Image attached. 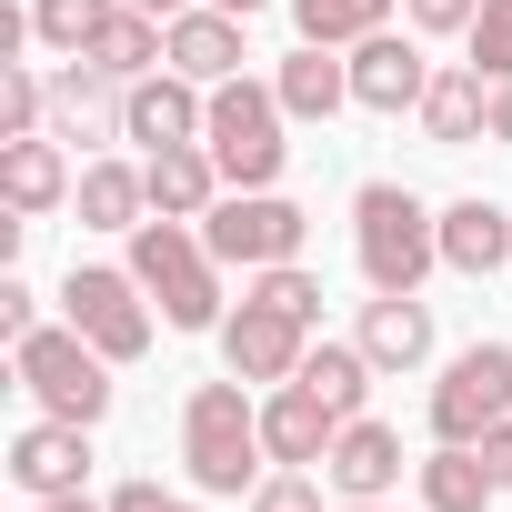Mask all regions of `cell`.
<instances>
[{"mask_svg":"<svg viewBox=\"0 0 512 512\" xmlns=\"http://www.w3.org/2000/svg\"><path fill=\"white\" fill-rule=\"evenodd\" d=\"M71 201H81V231H141V211H151V181H141L131 161H91V171L71 181Z\"/></svg>","mask_w":512,"mask_h":512,"instance_id":"cell-23","label":"cell"},{"mask_svg":"<svg viewBox=\"0 0 512 512\" xmlns=\"http://www.w3.org/2000/svg\"><path fill=\"white\" fill-rule=\"evenodd\" d=\"M352 342L372 352V372H412V362L432 352V312H422V292H372Z\"/></svg>","mask_w":512,"mask_h":512,"instance_id":"cell-19","label":"cell"},{"mask_svg":"<svg viewBox=\"0 0 512 512\" xmlns=\"http://www.w3.org/2000/svg\"><path fill=\"white\" fill-rule=\"evenodd\" d=\"M141 181H151V211H161V221H201V211L231 191L221 161H211V141H171V151H151Z\"/></svg>","mask_w":512,"mask_h":512,"instance_id":"cell-16","label":"cell"},{"mask_svg":"<svg viewBox=\"0 0 512 512\" xmlns=\"http://www.w3.org/2000/svg\"><path fill=\"white\" fill-rule=\"evenodd\" d=\"M292 382H312V392H322V402L352 422V412H362V392H372V352H362V342H312Z\"/></svg>","mask_w":512,"mask_h":512,"instance_id":"cell-25","label":"cell"},{"mask_svg":"<svg viewBox=\"0 0 512 512\" xmlns=\"http://www.w3.org/2000/svg\"><path fill=\"white\" fill-rule=\"evenodd\" d=\"M352 251L372 292H422V272L442 262V211H422L402 181H362L352 191Z\"/></svg>","mask_w":512,"mask_h":512,"instance_id":"cell-2","label":"cell"},{"mask_svg":"<svg viewBox=\"0 0 512 512\" xmlns=\"http://www.w3.org/2000/svg\"><path fill=\"white\" fill-rule=\"evenodd\" d=\"M211 11H241V21H251V11H262V0H211Z\"/></svg>","mask_w":512,"mask_h":512,"instance_id":"cell-39","label":"cell"},{"mask_svg":"<svg viewBox=\"0 0 512 512\" xmlns=\"http://www.w3.org/2000/svg\"><path fill=\"white\" fill-rule=\"evenodd\" d=\"M31 512H111V502H91V492H71V502H31Z\"/></svg>","mask_w":512,"mask_h":512,"instance_id":"cell-38","label":"cell"},{"mask_svg":"<svg viewBox=\"0 0 512 512\" xmlns=\"http://www.w3.org/2000/svg\"><path fill=\"white\" fill-rule=\"evenodd\" d=\"M422 91H432V61L412 41H392V31L352 41V101L362 111H422Z\"/></svg>","mask_w":512,"mask_h":512,"instance_id":"cell-14","label":"cell"},{"mask_svg":"<svg viewBox=\"0 0 512 512\" xmlns=\"http://www.w3.org/2000/svg\"><path fill=\"white\" fill-rule=\"evenodd\" d=\"M472 452H482V472H492V482H502V492H512V412H502V422H492V432H482V442H472Z\"/></svg>","mask_w":512,"mask_h":512,"instance_id":"cell-35","label":"cell"},{"mask_svg":"<svg viewBox=\"0 0 512 512\" xmlns=\"http://www.w3.org/2000/svg\"><path fill=\"white\" fill-rule=\"evenodd\" d=\"M342 512H392V502H342Z\"/></svg>","mask_w":512,"mask_h":512,"instance_id":"cell-40","label":"cell"},{"mask_svg":"<svg viewBox=\"0 0 512 512\" xmlns=\"http://www.w3.org/2000/svg\"><path fill=\"white\" fill-rule=\"evenodd\" d=\"M422 131L442 141V151H462V141H492V81L462 61V71H432V91H422Z\"/></svg>","mask_w":512,"mask_h":512,"instance_id":"cell-20","label":"cell"},{"mask_svg":"<svg viewBox=\"0 0 512 512\" xmlns=\"http://www.w3.org/2000/svg\"><path fill=\"white\" fill-rule=\"evenodd\" d=\"M51 131L61 141H131V81H111L101 61L71 51V71L51 81Z\"/></svg>","mask_w":512,"mask_h":512,"instance_id":"cell-11","label":"cell"},{"mask_svg":"<svg viewBox=\"0 0 512 512\" xmlns=\"http://www.w3.org/2000/svg\"><path fill=\"white\" fill-rule=\"evenodd\" d=\"M201 131H211V91L201 81H181L171 61L131 81V141L141 151H171V141H201Z\"/></svg>","mask_w":512,"mask_h":512,"instance_id":"cell-13","label":"cell"},{"mask_svg":"<svg viewBox=\"0 0 512 512\" xmlns=\"http://www.w3.org/2000/svg\"><path fill=\"white\" fill-rule=\"evenodd\" d=\"M442 262H452V272H472V282H482V272H502V262H512V211H502V201H482V191H472V201H452V211H442Z\"/></svg>","mask_w":512,"mask_h":512,"instance_id":"cell-21","label":"cell"},{"mask_svg":"<svg viewBox=\"0 0 512 512\" xmlns=\"http://www.w3.org/2000/svg\"><path fill=\"white\" fill-rule=\"evenodd\" d=\"M462 41H472V71L482 81H512V0H482Z\"/></svg>","mask_w":512,"mask_h":512,"instance_id":"cell-30","label":"cell"},{"mask_svg":"<svg viewBox=\"0 0 512 512\" xmlns=\"http://www.w3.org/2000/svg\"><path fill=\"white\" fill-rule=\"evenodd\" d=\"M241 61H251V51H241V11H211V0H201V11L171 21V71H181V81L211 91V81H241Z\"/></svg>","mask_w":512,"mask_h":512,"instance_id":"cell-18","label":"cell"},{"mask_svg":"<svg viewBox=\"0 0 512 512\" xmlns=\"http://www.w3.org/2000/svg\"><path fill=\"white\" fill-rule=\"evenodd\" d=\"M251 302H272V312H292V322H322V282H312L302 262H272V272H251Z\"/></svg>","mask_w":512,"mask_h":512,"instance_id":"cell-29","label":"cell"},{"mask_svg":"<svg viewBox=\"0 0 512 512\" xmlns=\"http://www.w3.org/2000/svg\"><path fill=\"white\" fill-rule=\"evenodd\" d=\"M282 121H292V111H282L272 81H251V71H241V81H211V131H201V141H211V161H221L231 191H272V181H282V161H292Z\"/></svg>","mask_w":512,"mask_h":512,"instance_id":"cell-4","label":"cell"},{"mask_svg":"<svg viewBox=\"0 0 512 512\" xmlns=\"http://www.w3.org/2000/svg\"><path fill=\"white\" fill-rule=\"evenodd\" d=\"M131 272H141V292L161 302V322L171 332H221L231 312H221V262H211V241L191 231V221H141L131 231Z\"/></svg>","mask_w":512,"mask_h":512,"instance_id":"cell-3","label":"cell"},{"mask_svg":"<svg viewBox=\"0 0 512 512\" xmlns=\"http://www.w3.org/2000/svg\"><path fill=\"white\" fill-rule=\"evenodd\" d=\"M61 322H71L81 342H101L111 362H141V352H151V292H141V272L71 262V282H61Z\"/></svg>","mask_w":512,"mask_h":512,"instance_id":"cell-7","label":"cell"},{"mask_svg":"<svg viewBox=\"0 0 512 512\" xmlns=\"http://www.w3.org/2000/svg\"><path fill=\"white\" fill-rule=\"evenodd\" d=\"M492 141H512V81H492Z\"/></svg>","mask_w":512,"mask_h":512,"instance_id":"cell-36","label":"cell"},{"mask_svg":"<svg viewBox=\"0 0 512 512\" xmlns=\"http://www.w3.org/2000/svg\"><path fill=\"white\" fill-rule=\"evenodd\" d=\"M272 91H282V111H292V121H332V111L352 101V61H332L322 41H302V51L272 71Z\"/></svg>","mask_w":512,"mask_h":512,"instance_id":"cell-22","label":"cell"},{"mask_svg":"<svg viewBox=\"0 0 512 512\" xmlns=\"http://www.w3.org/2000/svg\"><path fill=\"white\" fill-rule=\"evenodd\" d=\"M322 482H332L342 502H382V492L402 482V432L372 422V412H352V422L332 432V452H322Z\"/></svg>","mask_w":512,"mask_h":512,"instance_id":"cell-12","label":"cell"},{"mask_svg":"<svg viewBox=\"0 0 512 512\" xmlns=\"http://www.w3.org/2000/svg\"><path fill=\"white\" fill-rule=\"evenodd\" d=\"M302 352H312V322H292V312H272V302H251V292H241V312L221 322V362H231L241 382H292Z\"/></svg>","mask_w":512,"mask_h":512,"instance_id":"cell-10","label":"cell"},{"mask_svg":"<svg viewBox=\"0 0 512 512\" xmlns=\"http://www.w3.org/2000/svg\"><path fill=\"white\" fill-rule=\"evenodd\" d=\"M251 512H322V482H312V472H292V462H282V472H272V482H262V492H251Z\"/></svg>","mask_w":512,"mask_h":512,"instance_id":"cell-31","label":"cell"},{"mask_svg":"<svg viewBox=\"0 0 512 512\" xmlns=\"http://www.w3.org/2000/svg\"><path fill=\"white\" fill-rule=\"evenodd\" d=\"M11 482H21L31 502H71V492L91 482V422H61V412L21 422V432H11Z\"/></svg>","mask_w":512,"mask_h":512,"instance_id":"cell-9","label":"cell"},{"mask_svg":"<svg viewBox=\"0 0 512 512\" xmlns=\"http://www.w3.org/2000/svg\"><path fill=\"white\" fill-rule=\"evenodd\" d=\"M292 21H302V41L352 51V41H372V31L392 21V0H292Z\"/></svg>","mask_w":512,"mask_h":512,"instance_id":"cell-26","label":"cell"},{"mask_svg":"<svg viewBox=\"0 0 512 512\" xmlns=\"http://www.w3.org/2000/svg\"><path fill=\"white\" fill-rule=\"evenodd\" d=\"M181 462H191L201 492H262L272 442H262V402L241 392V372L231 382H191V402H181Z\"/></svg>","mask_w":512,"mask_h":512,"instance_id":"cell-1","label":"cell"},{"mask_svg":"<svg viewBox=\"0 0 512 512\" xmlns=\"http://www.w3.org/2000/svg\"><path fill=\"white\" fill-rule=\"evenodd\" d=\"M302 211L282 201V191H221L211 211H201V241H211V262H231V272H272V262H302Z\"/></svg>","mask_w":512,"mask_h":512,"instance_id":"cell-6","label":"cell"},{"mask_svg":"<svg viewBox=\"0 0 512 512\" xmlns=\"http://www.w3.org/2000/svg\"><path fill=\"white\" fill-rule=\"evenodd\" d=\"M502 482L482 472V452L472 442H432V462H422V512H482Z\"/></svg>","mask_w":512,"mask_h":512,"instance_id":"cell-24","label":"cell"},{"mask_svg":"<svg viewBox=\"0 0 512 512\" xmlns=\"http://www.w3.org/2000/svg\"><path fill=\"white\" fill-rule=\"evenodd\" d=\"M332 432H342V412L312 392V382H272V402H262V442H272V462H322L332 452Z\"/></svg>","mask_w":512,"mask_h":512,"instance_id":"cell-17","label":"cell"},{"mask_svg":"<svg viewBox=\"0 0 512 512\" xmlns=\"http://www.w3.org/2000/svg\"><path fill=\"white\" fill-rule=\"evenodd\" d=\"M0 201H11L21 221H41V211H61V201H71L61 131H21V141H0Z\"/></svg>","mask_w":512,"mask_h":512,"instance_id":"cell-15","label":"cell"},{"mask_svg":"<svg viewBox=\"0 0 512 512\" xmlns=\"http://www.w3.org/2000/svg\"><path fill=\"white\" fill-rule=\"evenodd\" d=\"M402 11H412L422 31H472V11H482V0H402Z\"/></svg>","mask_w":512,"mask_h":512,"instance_id":"cell-34","label":"cell"},{"mask_svg":"<svg viewBox=\"0 0 512 512\" xmlns=\"http://www.w3.org/2000/svg\"><path fill=\"white\" fill-rule=\"evenodd\" d=\"M11 372H21V392H31L41 412H61V422H101V412H111V352L81 342L71 322L11 342Z\"/></svg>","mask_w":512,"mask_h":512,"instance_id":"cell-5","label":"cell"},{"mask_svg":"<svg viewBox=\"0 0 512 512\" xmlns=\"http://www.w3.org/2000/svg\"><path fill=\"white\" fill-rule=\"evenodd\" d=\"M111 11H121V0H31V31H41L51 51H91V41L111 31Z\"/></svg>","mask_w":512,"mask_h":512,"instance_id":"cell-27","label":"cell"},{"mask_svg":"<svg viewBox=\"0 0 512 512\" xmlns=\"http://www.w3.org/2000/svg\"><path fill=\"white\" fill-rule=\"evenodd\" d=\"M0 332H11V342L41 332V292H31V282H0Z\"/></svg>","mask_w":512,"mask_h":512,"instance_id":"cell-32","label":"cell"},{"mask_svg":"<svg viewBox=\"0 0 512 512\" xmlns=\"http://www.w3.org/2000/svg\"><path fill=\"white\" fill-rule=\"evenodd\" d=\"M41 121H51V81L21 71V61H0V141H21V131H41Z\"/></svg>","mask_w":512,"mask_h":512,"instance_id":"cell-28","label":"cell"},{"mask_svg":"<svg viewBox=\"0 0 512 512\" xmlns=\"http://www.w3.org/2000/svg\"><path fill=\"white\" fill-rule=\"evenodd\" d=\"M111 512H201V502H191V492H161V482H121Z\"/></svg>","mask_w":512,"mask_h":512,"instance_id":"cell-33","label":"cell"},{"mask_svg":"<svg viewBox=\"0 0 512 512\" xmlns=\"http://www.w3.org/2000/svg\"><path fill=\"white\" fill-rule=\"evenodd\" d=\"M131 11H151V21H181V11H201V0H131Z\"/></svg>","mask_w":512,"mask_h":512,"instance_id":"cell-37","label":"cell"},{"mask_svg":"<svg viewBox=\"0 0 512 512\" xmlns=\"http://www.w3.org/2000/svg\"><path fill=\"white\" fill-rule=\"evenodd\" d=\"M502 412H512V342L452 352V372L432 382V442H482Z\"/></svg>","mask_w":512,"mask_h":512,"instance_id":"cell-8","label":"cell"}]
</instances>
